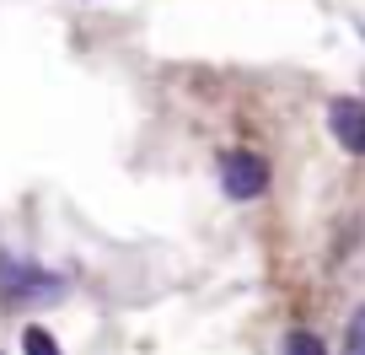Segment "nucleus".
I'll use <instances>...</instances> for the list:
<instances>
[{
    "instance_id": "f257e3e1",
    "label": "nucleus",
    "mask_w": 365,
    "mask_h": 355,
    "mask_svg": "<svg viewBox=\"0 0 365 355\" xmlns=\"http://www.w3.org/2000/svg\"><path fill=\"white\" fill-rule=\"evenodd\" d=\"M65 280L38 269V264L16 259V253H0V307H22V301H54Z\"/></svg>"
},
{
    "instance_id": "f03ea898",
    "label": "nucleus",
    "mask_w": 365,
    "mask_h": 355,
    "mask_svg": "<svg viewBox=\"0 0 365 355\" xmlns=\"http://www.w3.org/2000/svg\"><path fill=\"white\" fill-rule=\"evenodd\" d=\"M220 189H226V199H258L263 189H269V161L258 156V151H226L220 156Z\"/></svg>"
},
{
    "instance_id": "7ed1b4c3",
    "label": "nucleus",
    "mask_w": 365,
    "mask_h": 355,
    "mask_svg": "<svg viewBox=\"0 0 365 355\" xmlns=\"http://www.w3.org/2000/svg\"><path fill=\"white\" fill-rule=\"evenodd\" d=\"M328 129L349 156H365V103L360 97H333L328 103Z\"/></svg>"
},
{
    "instance_id": "20e7f679",
    "label": "nucleus",
    "mask_w": 365,
    "mask_h": 355,
    "mask_svg": "<svg viewBox=\"0 0 365 355\" xmlns=\"http://www.w3.org/2000/svg\"><path fill=\"white\" fill-rule=\"evenodd\" d=\"M344 355H365V301L349 312V329H344Z\"/></svg>"
},
{
    "instance_id": "39448f33",
    "label": "nucleus",
    "mask_w": 365,
    "mask_h": 355,
    "mask_svg": "<svg viewBox=\"0 0 365 355\" xmlns=\"http://www.w3.org/2000/svg\"><path fill=\"white\" fill-rule=\"evenodd\" d=\"M285 355H328V344H322L312 329H296V334L285 339Z\"/></svg>"
},
{
    "instance_id": "423d86ee",
    "label": "nucleus",
    "mask_w": 365,
    "mask_h": 355,
    "mask_svg": "<svg viewBox=\"0 0 365 355\" xmlns=\"http://www.w3.org/2000/svg\"><path fill=\"white\" fill-rule=\"evenodd\" d=\"M22 355H59V344L48 329H22Z\"/></svg>"
}]
</instances>
